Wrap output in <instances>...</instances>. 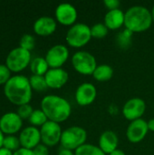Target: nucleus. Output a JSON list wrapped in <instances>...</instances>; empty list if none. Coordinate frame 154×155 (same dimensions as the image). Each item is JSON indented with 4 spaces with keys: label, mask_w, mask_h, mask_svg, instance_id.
Listing matches in <instances>:
<instances>
[{
    "label": "nucleus",
    "mask_w": 154,
    "mask_h": 155,
    "mask_svg": "<svg viewBox=\"0 0 154 155\" xmlns=\"http://www.w3.org/2000/svg\"><path fill=\"white\" fill-rule=\"evenodd\" d=\"M32 90L29 78L23 74L12 76L4 87L6 98L12 104L18 106L29 104L32 99Z\"/></svg>",
    "instance_id": "f257e3e1"
},
{
    "label": "nucleus",
    "mask_w": 154,
    "mask_h": 155,
    "mask_svg": "<svg viewBox=\"0 0 154 155\" xmlns=\"http://www.w3.org/2000/svg\"><path fill=\"white\" fill-rule=\"evenodd\" d=\"M41 109L49 121L57 124L66 121L72 114L70 103L65 98L55 94L45 95L41 101Z\"/></svg>",
    "instance_id": "f03ea898"
},
{
    "label": "nucleus",
    "mask_w": 154,
    "mask_h": 155,
    "mask_svg": "<svg viewBox=\"0 0 154 155\" xmlns=\"http://www.w3.org/2000/svg\"><path fill=\"white\" fill-rule=\"evenodd\" d=\"M152 23L151 11L143 5H133L124 13V26L132 33L144 32Z\"/></svg>",
    "instance_id": "7ed1b4c3"
},
{
    "label": "nucleus",
    "mask_w": 154,
    "mask_h": 155,
    "mask_svg": "<svg viewBox=\"0 0 154 155\" xmlns=\"http://www.w3.org/2000/svg\"><path fill=\"white\" fill-rule=\"evenodd\" d=\"M92 39L91 27L84 23H75L66 32V43L74 48L86 45Z\"/></svg>",
    "instance_id": "20e7f679"
},
{
    "label": "nucleus",
    "mask_w": 154,
    "mask_h": 155,
    "mask_svg": "<svg viewBox=\"0 0 154 155\" xmlns=\"http://www.w3.org/2000/svg\"><path fill=\"white\" fill-rule=\"evenodd\" d=\"M87 139V132L80 126H71L62 133L60 143L62 148L75 151L84 145Z\"/></svg>",
    "instance_id": "39448f33"
},
{
    "label": "nucleus",
    "mask_w": 154,
    "mask_h": 155,
    "mask_svg": "<svg viewBox=\"0 0 154 155\" xmlns=\"http://www.w3.org/2000/svg\"><path fill=\"white\" fill-rule=\"evenodd\" d=\"M71 62L74 69L84 75H93L97 67L95 57L86 51H78L74 53L71 58Z\"/></svg>",
    "instance_id": "423d86ee"
},
{
    "label": "nucleus",
    "mask_w": 154,
    "mask_h": 155,
    "mask_svg": "<svg viewBox=\"0 0 154 155\" xmlns=\"http://www.w3.org/2000/svg\"><path fill=\"white\" fill-rule=\"evenodd\" d=\"M31 61V52L18 46L8 53L5 65L12 72H20L29 65Z\"/></svg>",
    "instance_id": "0eeeda50"
},
{
    "label": "nucleus",
    "mask_w": 154,
    "mask_h": 155,
    "mask_svg": "<svg viewBox=\"0 0 154 155\" xmlns=\"http://www.w3.org/2000/svg\"><path fill=\"white\" fill-rule=\"evenodd\" d=\"M41 133V141L47 147H52L58 144L62 137V128L59 124L47 121L40 129Z\"/></svg>",
    "instance_id": "6e6552de"
},
{
    "label": "nucleus",
    "mask_w": 154,
    "mask_h": 155,
    "mask_svg": "<svg viewBox=\"0 0 154 155\" xmlns=\"http://www.w3.org/2000/svg\"><path fill=\"white\" fill-rule=\"evenodd\" d=\"M44 58L49 67L62 68L69 58V50L64 45H54L46 52Z\"/></svg>",
    "instance_id": "1a4fd4ad"
},
{
    "label": "nucleus",
    "mask_w": 154,
    "mask_h": 155,
    "mask_svg": "<svg viewBox=\"0 0 154 155\" xmlns=\"http://www.w3.org/2000/svg\"><path fill=\"white\" fill-rule=\"evenodd\" d=\"M146 111V103L143 99L139 97H134L129 99L123 107V116L133 122L141 119Z\"/></svg>",
    "instance_id": "9d476101"
},
{
    "label": "nucleus",
    "mask_w": 154,
    "mask_h": 155,
    "mask_svg": "<svg viewBox=\"0 0 154 155\" xmlns=\"http://www.w3.org/2000/svg\"><path fill=\"white\" fill-rule=\"evenodd\" d=\"M56 21L63 25H74L77 20L78 13L74 5L70 3L59 4L54 11Z\"/></svg>",
    "instance_id": "9b49d317"
},
{
    "label": "nucleus",
    "mask_w": 154,
    "mask_h": 155,
    "mask_svg": "<svg viewBox=\"0 0 154 155\" xmlns=\"http://www.w3.org/2000/svg\"><path fill=\"white\" fill-rule=\"evenodd\" d=\"M97 96L96 87L92 83H83L76 88L74 98L77 104L87 106L92 104Z\"/></svg>",
    "instance_id": "f8f14e48"
},
{
    "label": "nucleus",
    "mask_w": 154,
    "mask_h": 155,
    "mask_svg": "<svg viewBox=\"0 0 154 155\" xmlns=\"http://www.w3.org/2000/svg\"><path fill=\"white\" fill-rule=\"evenodd\" d=\"M149 132L147 122L141 118L131 122L126 130V137L129 142L133 143H137L142 142L147 135Z\"/></svg>",
    "instance_id": "ddd939ff"
},
{
    "label": "nucleus",
    "mask_w": 154,
    "mask_h": 155,
    "mask_svg": "<svg viewBox=\"0 0 154 155\" xmlns=\"http://www.w3.org/2000/svg\"><path fill=\"white\" fill-rule=\"evenodd\" d=\"M23 125V119L17 113L8 112L0 117V130L8 135L17 133Z\"/></svg>",
    "instance_id": "4468645a"
},
{
    "label": "nucleus",
    "mask_w": 154,
    "mask_h": 155,
    "mask_svg": "<svg viewBox=\"0 0 154 155\" xmlns=\"http://www.w3.org/2000/svg\"><path fill=\"white\" fill-rule=\"evenodd\" d=\"M19 141L22 147L33 150L41 142L40 130L33 125L24 128L19 134Z\"/></svg>",
    "instance_id": "2eb2a0df"
},
{
    "label": "nucleus",
    "mask_w": 154,
    "mask_h": 155,
    "mask_svg": "<svg viewBox=\"0 0 154 155\" xmlns=\"http://www.w3.org/2000/svg\"><path fill=\"white\" fill-rule=\"evenodd\" d=\"M47 86L52 89L62 88L69 79V74L63 68H50L44 74Z\"/></svg>",
    "instance_id": "dca6fc26"
},
{
    "label": "nucleus",
    "mask_w": 154,
    "mask_h": 155,
    "mask_svg": "<svg viewBox=\"0 0 154 155\" xmlns=\"http://www.w3.org/2000/svg\"><path fill=\"white\" fill-rule=\"evenodd\" d=\"M33 27L36 35L41 36H47L55 32L57 24L54 18L48 15H44L34 21Z\"/></svg>",
    "instance_id": "f3484780"
},
{
    "label": "nucleus",
    "mask_w": 154,
    "mask_h": 155,
    "mask_svg": "<svg viewBox=\"0 0 154 155\" xmlns=\"http://www.w3.org/2000/svg\"><path fill=\"white\" fill-rule=\"evenodd\" d=\"M119 138L117 134L111 130L104 131L99 138V147L105 154H110L118 149Z\"/></svg>",
    "instance_id": "a211bd4d"
},
{
    "label": "nucleus",
    "mask_w": 154,
    "mask_h": 155,
    "mask_svg": "<svg viewBox=\"0 0 154 155\" xmlns=\"http://www.w3.org/2000/svg\"><path fill=\"white\" fill-rule=\"evenodd\" d=\"M104 25L110 30H116L124 25V13L122 9L109 10L104 15Z\"/></svg>",
    "instance_id": "6ab92c4d"
},
{
    "label": "nucleus",
    "mask_w": 154,
    "mask_h": 155,
    "mask_svg": "<svg viewBox=\"0 0 154 155\" xmlns=\"http://www.w3.org/2000/svg\"><path fill=\"white\" fill-rule=\"evenodd\" d=\"M113 75V69L111 65L103 64L97 65L95 68L93 76L98 82H107L112 79Z\"/></svg>",
    "instance_id": "aec40b11"
},
{
    "label": "nucleus",
    "mask_w": 154,
    "mask_h": 155,
    "mask_svg": "<svg viewBox=\"0 0 154 155\" xmlns=\"http://www.w3.org/2000/svg\"><path fill=\"white\" fill-rule=\"evenodd\" d=\"M30 70L33 74L44 76L49 70V65L44 57H35L30 63Z\"/></svg>",
    "instance_id": "412c9836"
},
{
    "label": "nucleus",
    "mask_w": 154,
    "mask_h": 155,
    "mask_svg": "<svg viewBox=\"0 0 154 155\" xmlns=\"http://www.w3.org/2000/svg\"><path fill=\"white\" fill-rule=\"evenodd\" d=\"M75 155H106L99 146L92 143H84L74 151Z\"/></svg>",
    "instance_id": "4be33fe9"
},
{
    "label": "nucleus",
    "mask_w": 154,
    "mask_h": 155,
    "mask_svg": "<svg viewBox=\"0 0 154 155\" xmlns=\"http://www.w3.org/2000/svg\"><path fill=\"white\" fill-rule=\"evenodd\" d=\"M133 34L131 31H129L128 29H124L123 31H121L117 36H116V43L117 45L123 48V49H126L131 45L132 40H133Z\"/></svg>",
    "instance_id": "5701e85b"
},
{
    "label": "nucleus",
    "mask_w": 154,
    "mask_h": 155,
    "mask_svg": "<svg viewBox=\"0 0 154 155\" xmlns=\"http://www.w3.org/2000/svg\"><path fill=\"white\" fill-rule=\"evenodd\" d=\"M30 84L32 89L38 91V92H43L47 89V84L45 81V78L44 75H35L32 74L29 78Z\"/></svg>",
    "instance_id": "b1692460"
},
{
    "label": "nucleus",
    "mask_w": 154,
    "mask_h": 155,
    "mask_svg": "<svg viewBox=\"0 0 154 155\" xmlns=\"http://www.w3.org/2000/svg\"><path fill=\"white\" fill-rule=\"evenodd\" d=\"M48 121L47 116L42 111V109H36L34 110L31 116L29 117V122L33 126H43L46 122Z\"/></svg>",
    "instance_id": "393cba45"
},
{
    "label": "nucleus",
    "mask_w": 154,
    "mask_h": 155,
    "mask_svg": "<svg viewBox=\"0 0 154 155\" xmlns=\"http://www.w3.org/2000/svg\"><path fill=\"white\" fill-rule=\"evenodd\" d=\"M109 29L108 27L104 25V23H97L93 25L91 27V34L92 37L97 38V39H102L104 38L108 35Z\"/></svg>",
    "instance_id": "a878e982"
},
{
    "label": "nucleus",
    "mask_w": 154,
    "mask_h": 155,
    "mask_svg": "<svg viewBox=\"0 0 154 155\" xmlns=\"http://www.w3.org/2000/svg\"><path fill=\"white\" fill-rule=\"evenodd\" d=\"M20 141L19 138H17L15 135H7L5 137L4 139V143H3V147L10 150V151H16L18 150L20 147Z\"/></svg>",
    "instance_id": "bb28decb"
},
{
    "label": "nucleus",
    "mask_w": 154,
    "mask_h": 155,
    "mask_svg": "<svg viewBox=\"0 0 154 155\" xmlns=\"http://www.w3.org/2000/svg\"><path fill=\"white\" fill-rule=\"evenodd\" d=\"M35 45V38L34 37V35H30V34H25L22 35L21 39H20V47L26 49L28 51H31Z\"/></svg>",
    "instance_id": "cd10ccee"
},
{
    "label": "nucleus",
    "mask_w": 154,
    "mask_h": 155,
    "mask_svg": "<svg viewBox=\"0 0 154 155\" xmlns=\"http://www.w3.org/2000/svg\"><path fill=\"white\" fill-rule=\"evenodd\" d=\"M33 112H34L33 107L29 104H22V105L18 106L16 113L22 119H26V118L29 119V117L31 116Z\"/></svg>",
    "instance_id": "c85d7f7f"
},
{
    "label": "nucleus",
    "mask_w": 154,
    "mask_h": 155,
    "mask_svg": "<svg viewBox=\"0 0 154 155\" xmlns=\"http://www.w3.org/2000/svg\"><path fill=\"white\" fill-rule=\"evenodd\" d=\"M11 78V71L5 64H0V84H5Z\"/></svg>",
    "instance_id": "c756f323"
},
{
    "label": "nucleus",
    "mask_w": 154,
    "mask_h": 155,
    "mask_svg": "<svg viewBox=\"0 0 154 155\" xmlns=\"http://www.w3.org/2000/svg\"><path fill=\"white\" fill-rule=\"evenodd\" d=\"M34 155H49V150L46 145L44 143H39L36 147L33 149Z\"/></svg>",
    "instance_id": "7c9ffc66"
},
{
    "label": "nucleus",
    "mask_w": 154,
    "mask_h": 155,
    "mask_svg": "<svg viewBox=\"0 0 154 155\" xmlns=\"http://www.w3.org/2000/svg\"><path fill=\"white\" fill-rule=\"evenodd\" d=\"M103 4L109 10L118 9L121 5V2L119 0H104Z\"/></svg>",
    "instance_id": "2f4dec72"
},
{
    "label": "nucleus",
    "mask_w": 154,
    "mask_h": 155,
    "mask_svg": "<svg viewBox=\"0 0 154 155\" xmlns=\"http://www.w3.org/2000/svg\"><path fill=\"white\" fill-rule=\"evenodd\" d=\"M13 155H34L33 150L30 149H26L24 147H20L18 150H16L15 152H14Z\"/></svg>",
    "instance_id": "473e14b6"
},
{
    "label": "nucleus",
    "mask_w": 154,
    "mask_h": 155,
    "mask_svg": "<svg viewBox=\"0 0 154 155\" xmlns=\"http://www.w3.org/2000/svg\"><path fill=\"white\" fill-rule=\"evenodd\" d=\"M58 155H75L74 151H71V150H68V149H64V148H62L59 153Z\"/></svg>",
    "instance_id": "72a5a7b5"
},
{
    "label": "nucleus",
    "mask_w": 154,
    "mask_h": 155,
    "mask_svg": "<svg viewBox=\"0 0 154 155\" xmlns=\"http://www.w3.org/2000/svg\"><path fill=\"white\" fill-rule=\"evenodd\" d=\"M14 153H12V151L5 148V147H2L0 149V155H13Z\"/></svg>",
    "instance_id": "f704fd0d"
},
{
    "label": "nucleus",
    "mask_w": 154,
    "mask_h": 155,
    "mask_svg": "<svg viewBox=\"0 0 154 155\" xmlns=\"http://www.w3.org/2000/svg\"><path fill=\"white\" fill-rule=\"evenodd\" d=\"M147 124H148V129H149V131L154 132V118L149 120L147 122Z\"/></svg>",
    "instance_id": "c9c22d12"
},
{
    "label": "nucleus",
    "mask_w": 154,
    "mask_h": 155,
    "mask_svg": "<svg viewBox=\"0 0 154 155\" xmlns=\"http://www.w3.org/2000/svg\"><path fill=\"white\" fill-rule=\"evenodd\" d=\"M109 155H125L124 152L121 149H116L115 151H113V153H111Z\"/></svg>",
    "instance_id": "e433bc0d"
},
{
    "label": "nucleus",
    "mask_w": 154,
    "mask_h": 155,
    "mask_svg": "<svg viewBox=\"0 0 154 155\" xmlns=\"http://www.w3.org/2000/svg\"><path fill=\"white\" fill-rule=\"evenodd\" d=\"M4 139H5V136H4V133L0 130V149L3 147V143H4Z\"/></svg>",
    "instance_id": "4c0bfd02"
},
{
    "label": "nucleus",
    "mask_w": 154,
    "mask_h": 155,
    "mask_svg": "<svg viewBox=\"0 0 154 155\" xmlns=\"http://www.w3.org/2000/svg\"><path fill=\"white\" fill-rule=\"evenodd\" d=\"M151 13H152V21L154 22V5H153V6H152V11H151Z\"/></svg>",
    "instance_id": "58836bf2"
}]
</instances>
